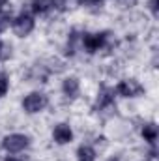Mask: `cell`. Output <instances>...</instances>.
<instances>
[{"instance_id": "obj_1", "label": "cell", "mask_w": 159, "mask_h": 161, "mask_svg": "<svg viewBox=\"0 0 159 161\" xmlns=\"http://www.w3.org/2000/svg\"><path fill=\"white\" fill-rule=\"evenodd\" d=\"M2 146H4V150L9 152V154L23 152V150L28 146V137H26V135H21V133L8 135V137H4V141H2Z\"/></svg>"}, {"instance_id": "obj_2", "label": "cell", "mask_w": 159, "mask_h": 161, "mask_svg": "<svg viewBox=\"0 0 159 161\" xmlns=\"http://www.w3.org/2000/svg\"><path fill=\"white\" fill-rule=\"evenodd\" d=\"M45 105H47V97H45L41 92H32V94H28V96L23 99V109H25L26 113H30V114L43 111Z\"/></svg>"}, {"instance_id": "obj_3", "label": "cell", "mask_w": 159, "mask_h": 161, "mask_svg": "<svg viewBox=\"0 0 159 161\" xmlns=\"http://www.w3.org/2000/svg\"><path fill=\"white\" fill-rule=\"evenodd\" d=\"M109 34L107 32H97V34H84L82 36V45L88 53H96L105 47Z\"/></svg>"}, {"instance_id": "obj_4", "label": "cell", "mask_w": 159, "mask_h": 161, "mask_svg": "<svg viewBox=\"0 0 159 161\" xmlns=\"http://www.w3.org/2000/svg\"><path fill=\"white\" fill-rule=\"evenodd\" d=\"M34 30V19L28 15V13H21L15 21H13V32L21 38L28 36L30 32Z\"/></svg>"}, {"instance_id": "obj_5", "label": "cell", "mask_w": 159, "mask_h": 161, "mask_svg": "<svg viewBox=\"0 0 159 161\" xmlns=\"http://www.w3.org/2000/svg\"><path fill=\"white\" fill-rule=\"evenodd\" d=\"M116 92L123 97H137L144 92V88L137 82L135 79H129V80H122L118 86H116Z\"/></svg>"}, {"instance_id": "obj_6", "label": "cell", "mask_w": 159, "mask_h": 161, "mask_svg": "<svg viewBox=\"0 0 159 161\" xmlns=\"http://www.w3.org/2000/svg\"><path fill=\"white\" fill-rule=\"evenodd\" d=\"M52 137L58 144H66V142H71L73 139V133H71V127L68 124H58L52 131Z\"/></svg>"}, {"instance_id": "obj_7", "label": "cell", "mask_w": 159, "mask_h": 161, "mask_svg": "<svg viewBox=\"0 0 159 161\" xmlns=\"http://www.w3.org/2000/svg\"><path fill=\"white\" fill-rule=\"evenodd\" d=\"M112 103H114V90L101 88V94H99V99H97V107L103 109V107H111Z\"/></svg>"}, {"instance_id": "obj_8", "label": "cell", "mask_w": 159, "mask_h": 161, "mask_svg": "<svg viewBox=\"0 0 159 161\" xmlns=\"http://www.w3.org/2000/svg\"><path fill=\"white\" fill-rule=\"evenodd\" d=\"M62 90H64V94L68 96V97H75L77 94H79V80L75 79V77H69V79L64 80V86H62Z\"/></svg>"}, {"instance_id": "obj_9", "label": "cell", "mask_w": 159, "mask_h": 161, "mask_svg": "<svg viewBox=\"0 0 159 161\" xmlns=\"http://www.w3.org/2000/svg\"><path fill=\"white\" fill-rule=\"evenodd\" d=\"M54 6V0H32V9H34V13H47L51 8Z\"/></svg>"}, {"instance_id": "obj_10", "label": "cell", "mask_w": 159, "mask_h": 161, "mask_svg": "<svg viewBox=\"0 0 159 161\" xmlns=\"http://www.w3.org/2000/svg\"><path fill=\"white\" fill-rule=\"evenodd\" d=\"M142 137H144V141H148L150 144H154L157 141V125L156 124H146L142 127Z\"/></svg>"}, {"instance_id": "obj_11", "label": "cell", "mask_w": 159, "mask_h": 161, "mask_svg": "<svg viewBox=\"0 0 159 161\" xmlns=\"http://www.w3.org/2000/svg\"><path fill=\"white\" fill-rule=\"evenodd\" d=\"M77 156H79V161H96V152L90 146H80Z\"/></svg>"}, {"instance_id": "obj_12", "label": "cell", "mask_w": 159, "mask_h": 161, "mask_svg": "<svg viewBox=\"0 0 159 161\" xmlns=\"http://www.w3.org/2000/svg\"><path fill=\"white\" fill-rule=\"evenodd\" d=\"M103 0H79V4L82 6H88V8H99Z\"/></svg>"}, {"instance_id": "obj_13", "label": "cell", "mask_w": 159, "mask_h": 161, "mask_svg": "<svg viewBox=\"0 0 159 161\" xmlns=\"http://www.w3.org/2000/svg\"><path fill=\"white\" fill-rule=\"evenodd\" d=\"M8 92V77L6 75H0V97Z\"/></svg>"}, {"instance_id": "obj_14", "label": "cell", "mask_w": 159, "mask_h": 161, "mask_svg": "<svg viewBox=\"0 0 159 161\" xmlns=\"http://www.w3.org/2000/svg\"><path fill=\"white\" fill-rule=\"evenodd\" d=\"M8 23H9V15H0V32L8 26Z\"/></svg>"}, {"instance_id": "obj_15", "label": "cell", "mask_w": 159, "mask_h": 161, "mask_svg": "<svg viewBox=\"0 0 159 161\" xmlns=\"http://www.w3.org/2000/svg\"><path fill=\"white\" fill-rule=\"evenodd\" d=\"M150 9L154 15H157V0H150Z\"/></svg>"}, {"instance_id": "obj_16", "label": "cell", "mask_w": 159, "mask_h": 161, "mask_svg": "<svg viewBox=\"0 0 159 161\" xmlns=\"http://www.w3.org/2000/svg\"><path fill=\"white\" fill-rule=\"evenodd\" d=\"M6 2H8V0H0V11H2V8L6 6Z\"/></svg>"}, {"instance_id": "obj_17", "label": "cell", "mask_w": 159, "mask_h": 161, "mask_svg": "<svg viewBox=\"0 0 159 161\" xmlns=\"http://www.w3.org/2000/svg\"><path fill=\"white\" fill-rule=\"evenodd\" d=\"M6 161H21V159H15V158H8Z\"/></svg>"}, {"instance_id": "obj_18", "label": "cell", "mask_w": 159, "mask_h": 161, "mask_svg": "<svg viewBox=\"0 0 159 161\" xmlns=\"http://www.w3.org/2000/svg\"><path fill=\"white\" fill-rule=\"evenodd\" d=\"M109 161H120L118 158H112V159H109Z\"/></svg>"}, {"instance_id": "obj_19", "label": "cell", "mask_w": 159, "mask_h": 161, "mask_svg": "<svg viewBox=\"0 0 159 161\" xmlns=\"http://www.w3.org/2000/svg\"><path fill=\"white\" fill-rule=\"evenodd\" d=\"M0 51H2V43H0ZM0 54H2V53H0Z\"/></svg>"}]
</instances>
